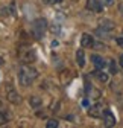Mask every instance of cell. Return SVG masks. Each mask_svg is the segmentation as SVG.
<instances>
[{
	"mask_svg": "<svg viewBox=\"0 0 123 128\" xmlns=\"http://www.w3.org/2000/svg\"><path fill=\"white\" fill-rule=\"evenodd\" d=\"M37 76H38V72L32 67H29V66H21L18 69V82L24 87L32 84Z\"/></svg>",
	"mask_w": 123,
	"mask_h": 128,
	"instance_id": "cell-1",
	"label": "cell"
},
{
	"mask_svg": "<svg viewBox=\"0 0 123 128\" xmlns=\"http://www.w3.org/2000/svg\"><path fill=\"white\" fill-rule=\"evenodd\" d=\"M46 29H47V22H46L44 18H38L32 23V26H30V32H32V35L35 38H41L44 35Z\"/></svg>",
	"mask_w": 123,
	"mask_h": 128,
	"instance_id": "cell-2",
	"label": "cell"
},
{
	"mask_svg": "<svg viewBox=\"0 0 123 128\" xmlns=\"http://www.w3.org/2000/svg\"><path fill=\"white\" fill-rule=\"evenodd\" d=\"M18 56L23 62H34L35 61V52L32 47H29V46H20L18 47Z\"/></svg>",
	"mask_w": 123,
	"mask_h": 128,
	"instance_id": "cell-3",
	"label": "cell"
},
{
	"mask_svg": "<svg viewBox=\"0 0 123 128\" xmlns=\"http://www.w3.org/2000/svg\"><path fill=\"white\" fill-rule=\"evenodd\" d=\"M6 99H8L9 102H12V104H18V102H20V94L14 90V87H12L11 84L6 87Z\"/></svg>",
	"mask_w": 123,
	"mask_h": 128,
	"instance_id": "cell-4",
	"label": "cell"
},
{
	"mask_svg": "<svg viewBox=\"0 0 123 128\" xmlns=\"http://www.w3.org/2000/svg\"><path fill=\"white\" fill-rule=\"evenodd\" d=\"M102 118H103V124H105L106 126H113V125H116V118H114V114L111 113V110H103Z\"/></svg>",
	"mask_w": 123,
	"mask_h": 128,
	"instance_id": "cell-5",
	"label": "cell"
},
{
	"mask_svg": "<svg viewBox=\"0 0 123 128\" xmlns=\"http://www.w3.org/2000/svg\"><path fill=\"white\" fill-rule=\"evenodd\" d=\"M87 8L90 11H94V12H100L103 8L102 0H87Z\"/></svg>",
	"mask_w": 123,
	"mask_h": 128,
	"instance_id": "cell-6",
	"label": "cell"
},
{
	"mask_svg": "<svg viewBox=\"0 0 123 128\" xmlns=\"http://www.w3.org/2000/svg\"><path fill=\"white\" fill-rule=\"evenodd\" d=\"M88 114L91 118H102V114H103V107L100 104H96L93 107H90L88 108Z\"/></svg>",
	"mask_w": 123,
	"mask_h": 128,
	"instance_id": "cell-7",
	"label": "cell"
},
{
	"mask_svg": "<svg viewBox=\"0 0 123 128\" xmlns=\"http://www.w3.org/2000/svg\"><path fill=\"white\" fill-rule=\"evenodd\" d=\"M91 62H93L97 69H103V67L106 66L105 60H103L102 56H99V55H91Z\"/></svg>",
	"mask_w": 123,
	"mask_h": 128,
	"instance_id": "cell-8",
	"label": "cell"
},
{
	"mask_svg": "<svg viewBox=\"0 0 123 128\" xmlns=\"http://www.w3.org/2000/svg\"><path fill=\"white\" fill-rule=\"evenodd\" d=\"M93 44H94V41H93V37L91 35H88V34L82 35V38H81V46L82 47H91Z\"/></svg>",
	"mask_w": 123,
	"mask_h": 128,
	"instance_id": "cell-9",
	"label": "cell"
},
{
	"mask_svg": "<svg viewBox=\"0 0 123 128\" xmlns=\"http://www.w3.org/2000/svg\"><path fill=\"white\" fill-rule=\"evenodd\" d=\"M91 73H93V75H94V76L99 79L100 82H106V81H108V73L102 72L100 69H97V70H94V72H91Z\"/></svg>",
	"mask_w": 123,
	"mask_h": 128,
	"instance_id": "cell-10",
	"label": "cell"
},
{
	"mask_svg": "<svg viewBox=\"0 0 123 128\" xmlns=\"http://www.w3.org/2000/svg\"><path fill=\"white\" fill-rule=\"evenodd\" d=\"M76 62H78L79 67H84L85 66V55H84V50L79 49L78 52H76Z\"/></svg>",
	"mask_w": 123,
	"mask_h": 128,
	"instance_id": "cell-11",
	"label": "cell"
},
{
	"mask_svg": "<svg viewBox=\"0 0 123 128\" xmlns=\"http://www.w3.org/2000/svg\"><path fill=\"white\" fill-rule=\"evenodd\" d=\"M100 29H103V30H111V29H114V23L111 20H102L100 22Z\"/></svg>",
	"mask_w": 123,
	"mask_h": 128,
	"instance_id": "cell-12",
	"label": "cell"
},
{
	"mask_svg": "<svg viewBox=\"0 0 123 128\" xmlns=\"http://www.w3.org/2000/svg\"><path fill=\"white\" fill-rule=\"evenodd\" d=\"M29 104L32 107H38V105H41V99L38 98V96H32V98L29 99Z\"/></svg>",
	"mask_w": 123,
	"mask_h": 128,
	"instance_id": "cell-13",
	"label": "cell"
},
{
	"mask_svg": "<svg viewBox=\"0 0 123 128\" xmlns=\"http://www.w3.org/2000/svg\"><path fill=\"white\" fill-rule=\"evenodd\" d=\"M8 119H9V114H6L3 110H0V125L6 124V122H8Z\"/></svg>",
	"mask_w": 123,
	"mask_h": 128,
	"instance_id": "cell-14",
	"label": "cell"
},
{
	"mask_svg": "<svg viewBox=\"0 0 123 128\" xmlns=\"http://www.w3.org/2000/svg\"><path fill=\"white\" fill-rule=\"evenodd\" d=\"M46 126H47V128H56L58 126V120L56 119H50V120H47Z\"/></svg>",
	"mask_w": 123,
	"mask_h": 128,
	"instance_id": "cell-15",
	"label": "cell"
},
{
	"mask_svg": "<svg viewBox=\"0 0 123 128\" xmlns=\"http://www.w3.org/2000/svg\"><path fill=\"white\" fill-rule=\"evenodd\" d=\"M110 67H111V73H116V72H117V67H116V61H113V60H111V62H110Z\"/></svg>",
	"mask_w": 123,
	"mask_h": 128,
	"instance_id": "cell-16",
	"label": "cell"
},
{
	"mask_svg": "<svg viewBox=\"0 0 123 128\" xmlns=\"http://www.w3.org/2000/svg\"><path fill=\"white\" fill-rule=\"evenodd\" d=\"M62 0H44V3H47V5H56V3H61Z\"/></svg>",
	"mask_w": 123,
	"mask_h": 128,
	"instance_id": "cell-17",
	"label": "cell"
},
{
	"mask_svg": "<svg viewBox=\"0 0 123 128\" xmlns=\"http://www.w3.org/2000/svg\"><path fill=\"white\" fill-rule=\"evenodd\" d=\"M116 41H117V44H119L120 47H123V37H119V38H117Z\"/></svg>",
	"mask_w": 123,
	"mask_h": 128,
	"instance_id": "cell-18",
	"label": "cell"
},
{
	"mask_svg": "<svg viewBox=\"0 0 123 128\" xmlns=\"http://www.w3.org/2000/svg\"><path fill=\"white\" fill-rule=\"evenodd\" d=\"M105 5H113V0H102Z\"/></svg>",
	"mask_w": 123,
	"mask_h": 128,
	"instance_id": "cell-19",
	"label": "cell"
},
{
	"mask_svg": "<svg viewBox=\"0 0 123 128\" xmlns=\"http://www.w3.org/2000/svg\"><path fill=\"white\" fill-rule=\"evenodd\" d=\"M120 66H122V69H123V54L120 55Z\"/></svg>",
	"mask_w": 123,
	"mask_h": 128,
	"instance_id": "cell-20",
	"label": "cell"
},
{
	"mask_svg": "<svg viewBox=\"0 0 123 128\" xmlns=\"http://www.w3.org/2000/svg\"><path fill=\"white\" fill-rule=\"evenodd\" d=\"M82 105L87 107V105H88V99H84V101H82Z\"/></svg>",
	"mask_w": 123,
	"mask_h": 128,
	"instance_id": "cell-21",
	"label": "cell"
},
{
	"mask_svg": "<svg viewBox=\"0 0 123 128\" xmlns=\"http://www.w3.org/2000/svg\"><path fill=\"white\" fill-rule=\"evenodd\" d=\"M2 64H3V58H2V56H0V66H2Z\"/></svg>",
	"mask_w": 123,
	"mask_h": 128,
	"instance_id": "cell-22",
	"label": "cell"
}]
</instances>
